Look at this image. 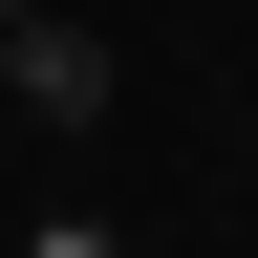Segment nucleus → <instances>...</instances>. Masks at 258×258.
I'll return each instance as SVG.
<instances>
[{
  "mask_svg": "<svg viewBox=\"0 0 258 258\" xmlns=\"http://www.w3.org/2000/svg\"><path fill=\"white\" fill-rule=\"evenodd\" d=\"M0 22H22V0H0Z\"/></svg>",
  "mask_w": 258,
  "mask_h": 258,
  "instance_id": "3",
  "label": "nucleus"
},
{
  "mask_svg": "<svg viewBox=\"0 0 258 258\" xmlns=\"http://www.w3.org/2000/svg\"><path fill=\"white\" fill-rule=\"evenodd\" d=\"M108 86H129V64L86 43L64 0H22V22H0V108H22V129H108Z\"/></svg>",
  "mask_w": 258,
  "mask_h": 258,
  "instance_id": "1",
  "label": "nucleus"
},
{
  "mask_svg": "<svg viewBox=\"0 0 258 258\" xmlns=\"http://www.w3.org/2000/svg\"><path fill=\"white\" fill-rule=\"evenodd\" d=\"M22 258H129V237H108V215H22Z\"/></svg>",
  "mask_w": 258,
  "mask_h": 258,
  "instance_id": "2",
  "label": "nucleus"
}]
</instances>
